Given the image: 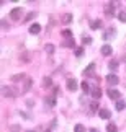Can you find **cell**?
I'll return each mask as SVG.
<instances>
[{"instance_id": "cell-31", "label": "cell", "mask_w": 126, "mask_h": 132, "mask_svg": "<svg viewBox=\"0 0 126 132\" xmlns=\"http://www.w3.org/2000/svg\"><path fill=\"white\" fill-rule=\"evenodd\" d=\"M34 16H36V13H34V12H33V13H29V15H26V21H28V20H33Z\"/></svg>"}, {"instance_id": "cell-30", "label": "cell", "mask_w": 126, "mask_h": 132, "mask_svg": "<svg viewBox=\"0 0 126 132\" xmlns=\"http://www.w3.org/2000/svg\"><path fill=\"white\" fill-rule=\"evenodd\" d=\"M10 132H20V126H12V127H10Z\"/></svg>"}, {"instance_id": "cell-21", "label": "cell", "mask_w": 126, "mask_h": 132, "mask_svg": "<svg viewBox=\"0 0 126 132\" xmlns=\"http://www.w3.org/2000/svg\"><path fill=\"white\" fill-rule=\"evenodd\" d=\"M46 103L49 106H54V104H56V98H54V96H49V98H46Z\"/></svg>"}, {"instance_id": "cell-2", "label": "cell", "mask_w": 126, "mask_h": 132, "mask_svg": "<svg viewBox=\"0 0 126 132\" xmlns=\"http://www.w3.org/2000/svg\"><path fill=\"white\" fill-rule=\"evenodd\" d=\"M107 83L108 85H118L120 83V78L115 73H110V75H107Z\"/></svg>"}, {"instance_id": "cell-14", "label": "cell", "mask_w": 126, "mask_h": 132, "mask_svg": "<svg viewBox=\"0 0 126 132\" xmlns=\"http://www.w3.org/2000/svg\"><path fill=\"white\" fill-rule=\"evenodd\" d=\"M93 70H95V64L92 62V64H88V67L84 70V75H90V73L93 72Z\"/></svg>"}, {"instance_id": "cell-1", "label": "cell", "mask_w": 126, "mask_h": 132, "mask_svg": "<svg viewBox=\"0 0 126 132\" xmlns=\"http://www.w3.org/2000/svg\"><path fill=\"white\" fill-rule=\"evenodd\" d=\"M2 95L5 96V98H15V96H17V91H15L12 87L5 85V87H2Z\"/></svg>"}, {"instance_id": "cell-16", "label": "cell", "mask_w": 126, "mask_h": 132, "mask_svg": "<svg viewBox=\"0 0 126 132\" xmlns=\"http://www.w3.org/2000/svg\"><path fill=\"white\" fill-rule=\"evenodd\" d=\"M100 26H102V21H100V20H95V21L90 23V28L92 29H98Z\"/></svg>"}, {"instance_id": "cell-32", "label": "cell", "mask_w": 126, "mask_h": 132, "mask_svg": "<svg viewBox=\"0 0 126 132\" xmlns=\"http://www.w3.org/2000/svg\"><path fill=\"white\" fill-rule=\"evenodd\" d=\"M84 43L85 44H90V43H92V39H90V38H84Z\"/></svg>"}, {"instance_id": "cell-25", "label": "cell", "mask_w": 126, "mask_h": 132, "mask_svg": "<svg viewBox=\"0 0 126 132\" xmlns=\"http://www.w3.org/2000/svg\"><path fill=\"white\" fill-rule=\"evenodd\" d=\"M90 109H92V111H100V109H98V103H97V101H93V103L90 104Z\"/></svg>"}, {"instance_id": "cell-5", "label": "cell", "mask_w": 126, "mask_h": 132, "mask_svg": "<svg viewBox=\"0 0 126 132\" xmlns=\"http://www.w3.org/2000/svg\"><path fill=\"white\" fill-rule=\"evenodd\" d=\"M77 80H75V78H69L67 80V88L70 90V91H75V90H77Z\"/></svg>"}, {"instance_id": "cell-29", "label": "cell", "mask_w": 126, "mask_h": 132, "mask_svg": "<svg viewBox=\"0 0 126 132\" xmlns=\"http://www.w3.org/2000/svg\"><path fill=\"white\" fill-rule=\"evenodd\" d=\"M64 21L65 23H70V21H72V15H65V16H64Z\"/></svg>"}, {"instance_id": "cell-28", "label": "cell", "mask_w": 126, "mask_h": 132, "mask_svg": "<svg viewBox=\"0 0 126 132\" xmlns=\"http://www.w3.org/2000/svg\"><path fill=\"white\" fill-rule=\"evenodd\" d=\"M62 34H64V36H67V38L70 39V36H72V31H70V29H64Z\"/></svg>"}, {"instance_id": "cell-9", "label": "cell", "mask_w": 126, "mask_h": 132, "mask_svg": "<svg viewBox=\"0 0 126 132\" xmlns=\"http://www.w3.org/2000/svg\"><path fill=\"white\" fill-rule=\"evenodd\" d=\"M90 93H92V96H93L95 100H98L100 96H102V91H100V88H98V87H93L92 90H90Z\"/></svg>"}, {"instance_id": "cell-26", "label": "cell", "mask_w": 126, "mask_h": 132, "mask_svg": "<svg viewBox=\"0 0 126 132\" xmlns=\"http://www.w3.org/2000/svg\"><path fill=\"white\" fill-rule=\"evenodd\" d=\"M75 55H77V57H82V55H84V49H82V47L75 49Z\"/></svg>"}, {"instance_id": "cell-10", "label": "cell", "mask_w": 126, "mask_h": 132, "mask_svg": "<svg viewBox=\"0 0 126 132\" xmlns=\"http://www.w3.org/2000/svg\"><path fill=\"white\" fill-rule=\"evenodd\" d=\"M31 87H33V80L28 77L26 80H25V87H23V91H29V90H31Z\"/></svg>"}, {"instance_id": "cell-24", "label": "cell", "mask_w": 126, "mask_h": 132, "mask_svg": "<svg viewBox=\"0 0 126 132\" xmlns=\"http://www.w3.org/2000/svg\"><path fill=\"white\" fill-rule=\"evenodd\" d=\"M80 87H82V90L85 91V93H87V91H90V87H88L87 82H82V83H80Z\"/></svg>"}, {"instance_id": "cell-19", "label": "cell", "mask_w": 126, "mask_h": 132, "mask_svg": "<svg viewBox=\"0 0 126 132\" xmlns=\"http://www.w3.org/2000/svg\"><path fill=\"white\" fill-rule=\"evenodd\" d=\"M44 51H46L48 54H53L54 52V46L53 44H46V46H44Z\"/></svg>"}, {"instance_id": "cell-18", "label": "cell", "mask_w": 126, "mask_h": 132, "mask_svg": "<svg viewBox=\"0 0 126 132\" xmlns=\"http://www.w3.org/2000/svg\"><path fill=\"white\" fill-rule=\"evenodd\" d=\"M118 20L121 23H126V12H120L118 13Z\"/></svg>"}, {"instance_id": "cell-23", "label": "cell", "mask_w": 126, "mask_h": 132, "mask_svg": "<svg viewBox=\"0 0 126 132\" xmlns=\"http://www.w3.org/2000/svg\"><path fill=\"white\" fill-rule=\"evenodd\" d=\"M64 46H65V47H74V46H75V43H74V39L70 38L69 41H65V43H64Z\"/></svg>"}, {"instance_id": "cell-15", "label": "cell", "mask_w": 126, "mask_h": 132, "mask_svg": "<svg viewBox=\"0 0 126 132\" xmlns=\"http://www.w3.org/2000/svg\"><path fill=\"white\" fill-rule=\"evenodd\" d=\"M51 85H53L51 77H44V80H43V87H44V88H49Z\"/></svg>"}, {"instance_id": "cell-27", "label": "cell", "mask_w": 126, "mask_h": 132, "mask_svg": "<svg viewBox=\"0 0 126 132\" xmlns=\"http://www.w3.org/2000/svg\"><path fill=\"white\" fill-rule=\"evenodd\" d=\"M116 67H118V62H116V60H112V62H110V69L116 70Z\"/></svg>"}, {"instance_id": "cell-33", "label": "cell", "mask_w": 126, "mask_h": 132, "mask_svg": "<svg viewBox=\"0 0 126 132\" xmlns=\"http://www.w3.org/2000/svg\"><path fill=\"white\" fill-rule=\"evenodd\" d=\"M44 132H51V130H44Z\"/></svg>"}, {"instance_id": "cell-8", "label": "cell", "mask_w": 126, "mask_h": 132, "mask_svg": "<svg viewBox=\"0 0 126 132\" xmlns=\"http://www.w3.org/2000/svg\"><path fill=\"white\" fill-rule=\"evenodd\" d=\"M39 31H41V24H38V23H33L31 26H29V33H31V34H38Z\"/></svg>"}, {"instance_id": "cell-6", "label": "cell", "mask_w": 126, "mask_h": 132, "mask_svg": "<svg viewBox=\"0 0 126 132\" xmlns=\"http://www.w3.org/2000/svg\"><path fill=\"white\" fill-rule=\"evenodd\" d=\"M107 95H108L112 100H118V98H120V91L115 90V88H110V90L107 91Z\"/></svg>"}, {"instance_id": "cell-34", "label": "cell", "mask_w": 126, "mask_h": 132, "mask_svg": "<svg viewBox=\"0 0 126 132\" xmlns=\"http://www.w3.org/2000/svg\"><path fill=\"white\" fill-rule=\"evenodd\" d=\"M28 132H34V130H28Z\"/></svg>"}, {"instance_id": "cell-22", "label": "cell", "mask_w": 126, "mask_h": 132, "mask_svg": "<svg viewBox=\"0 0 126 132\" xmlns=\"http://www.w3.org/2000/svg\"><path fill=\"white\" fill-rule=\"evenodd\" d=\"M74 132H85V127H84L82 124H77V126L74 127Z\"/></svg>"}, {"instance_id": "cell-12", "label": "cell", "mask_w": 126, "mask_h": 132, "mask_svg": "<svg viewBox=\"0 0 126 132\" xmlns=\"http://www.w3.org/2000/svg\"><path fill=\"white\" fill-rule=\"evenodd\" d=\"M115 108H116L118 111H123V109L126 108V103H124L123 100H118V101H116V104H115Z\"/></svg>"}, {"instance_id": "cell-11", "label": "cell", "mask_w": 126, "mask_h": 132, "mask_svg": "<svg viewBox=\"0 0 126 132\" xmlns=\"http://www.w3.org/2000/svg\"><path fill=\"white\" fill-rule=\"evenodd\" d=\"M113 52V49H112V46H108V44H105L103 46V47H102V54L103 55H110V54H112Z\"/></svg>"}, {"instance_id": "cell-4", "label": "cell", "mask_w": 126, "mask_h": 132, "mask_svg": "<svg viewBox=\"0 0 126 132\" xmlns=\"http://www.w3.org/2000/svg\"><path fill=\"white\" fill-rule=\"evenodd\" d=\"M105 13H107L108 16H113V13H115V2H110L107 7H105Z\"/></svg>"}, {"instance_id": "cell-20", "label": "cell", "mask_w": 126, "mask_h": 132, "mask_svg": "<svg viewBox=\"0 0 126 132\" xmlns=\"http://www.w3.org/2000/svg\"><path fill=\"white\" fill-rule=\"evenodd\" d=\"M23 78H25V75L18 73V75H13V77H12V82H20V80H23Z\"/></svg>"}, {"instance_id": "cell-13", "label": "cell", "mask_w": 126, "mask_h": 132, "mask_svg": "<svg viewBox=\"0 0 126 132\" xmlns=\"http://www.w3.org/2000/svg\"><path fill=\"white\" fill-rule=\"evenodd\" d=\"M115 36V28H110L107 33L103 34V39H110V38H113Z\"/></svg>"}, {"instance_id": "cell-7", "label": "cell", "mask_w": 126, "mask_h": 132, "mask_svg": "<svg viewBox=\"0 0 126 132\" xmlns=\"http://www.w3.org/2000/svg\"><path fill=\"white\" fill-rule=\"evenodd\" d=\"M98 116H100V118H102V119H110V118H112V113H110V111L108 109H100L98 111Z\"/></svg>"}, {"instance_id": "cell-17", "label": "cell", "mask_w": 126, "mask_h": 132, "mask_svg": "<svg viewBox=\"0 0 126 132\" xmlns=\"http://www.w3.org/2000/svg\"><path fill=\"white\" fill-rule=\"evenodd\" d=\"M107 130L108 132H118V127H116V124H108L107 126Z\"/></svg>"}, {"instance_id": "cell-3", "label": "cell", "mask_w": 126, "mask_h": 132, "mask_svg": "<svg viewBox=\"0 0 126 132\" xmlns=\"http://www.w3.org/2000/svg\"><path fill=\"white\" fill-rule=\"evenodd\" d=\"M21 12H23V10L21 8H13L12 10V12H10V18H12V20H20V16H21Z\"/></svg>"}]
</instances>
